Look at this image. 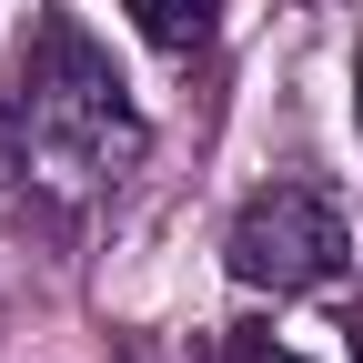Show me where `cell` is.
Listing matches in <instances>:
<instances>
[{
  "label": "cell",
  "mask_w": 363,
  "mask_h": 363,
  "mask_svg": "<svg viewBox=\"0 0 363 363\" xmlns=\"http://www.w3.org/2000/svg\"><path fill=\"white\" fill-rule=\"evenodd\" d=\"M11 111H21L30 172H61V182H121L131 162L152 152L142 111L121 101V71L91 51L71 21L40 30V51H30L21 81H11Z\"/></svg>",
  "instance_id": "6da1fadb"
},
{
  "label": "cell",
  "mask_w": 363,
  "mask_h": 363,
  "mask_svg": "<svg viewBox=\"0 0 363 363\" xmlns=\"http://www.w3.org/2000/svg\"><path fill=\"white\" fill-rule=\"evenodd\" d=\"M343 252H353V222H343V202L323 182H272V192H252L242 222H233V242H222L233 283H252V293H313V283L343 272Z\"/></svg>",
  "instance_id": "7a4b0ae2"
},
{
  "label": "cell",
  "mask_w": 363,
  "mask_h": 363,
  "mask_svg": "<svg viewBox=\"0 0 363 363\" xmlns=\"http://www.w3.org/2000/svg\"><path fill=\"white\" fill-rule=\"evenodd\" d=\"M121 11H131V30H142L152 51H202L212 21H222V0H121Z\"/></svg>",
  "instance_id": "3957f363"
},
{
  "label": "cell",
  "mask_w": 363,
  "mask_h": 363,
  "mask_svg": "<svg viewBox=\"0 0 363 363\" xmlns=\"http://www.w3.org/2000/svg\"><path fill=\"white\" fill-rule=\"evenodd\" d=\"M242 363H293V353H262V343H252V353H242Z\"/></svg>",
  "instance_id": "277c9868"
},
{
  "label": "cell",
  "mask_w": 363,
  "mask_h": 363,
  "mask_svg": "<svg viewBox=\"0 0 363 363\" xmlns=\"http://www.w3.org/2000/svg\"><path fill=\"white\" fill-rule=\"evenodd\" d=\"M353 111H363V71H353Z\"/></svg>",
  "instance_id": "5b68a950"
}]
</instances>
